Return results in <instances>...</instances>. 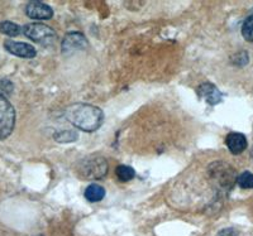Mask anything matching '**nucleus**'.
<instances>
[{"instance_id": "3", "label": "nucleus", "mask_w": 253, "mask_h": 236, "mask_svg": "<svg viewBox=\"0 0 253 236\" xmlns=\"http://www.w3.org/2000/svg\"><path fill=\"white\" fill-rule=\"evenodd\" d=\"M109 166L107 159L101 156H90L78 163L79 176L84 179H100L108 173Z\"/></svg>"}, {"instance_id": "11", "label": "nucleus", "mask_w": 253, "mask_h": 236, "mask_svg": "<svg viewBox=\"0 0 253 236\" xmlns=\"http://www.w3.org/2000/svg\"><path fill=\"white\" fill-rule=\"evenodd\" d=\"M84 196H85L87 201L92 202V203L100 202L105 197V188L100 186V184L91 183L86 187V190L84 192Z\"/></svg>"}, {"instance_id": "7", "label": "nucleus", "mask_w": 253, "mask_h": 236, "mask_svg": "<svg viewBox=\"0 0 253 236\" xmlns=\"http://www.w3.org/2000/svg\"><path fill=\"white\" fill-rule=\"evenodd\" d=\"M26 14L31 19L46 20L53 17V9L42 1L35 0V1H29L26 5Z\"/></svg>"}, {"instance_id": "6", "label": "nucleus", "mask_w": 253, "mask_h": 236, "mask_svg": "<svg viewBox=\"0 0 253 236\" xmlns=\"http://www.w3.org/2000/svg\"><path fill=\"white\" fill-rule=\"evenodd\" d=\"M89 43L85 35L80 32H70L65 35L62 42V53L70 55V53L78 52V51H84L86 49Z\"/></svg>"}, {"instance_id": "17", "label": "nucleus", "mask_w": 253, "mask_h": 236, "mask_svg": "<svg viewBox=\"0 0 253 236\" xmlns=\"http://www.w3.org/2000/svg\"><path fill=\"white\" fill-rule=\"evenodd\" d=\"M13 84L12 81L9 80H0V95L4 98H8L13 92Z\"/></svg>"}, {"instance_id": "10", "label": "nucleus", "mask_w": 253, "mask_h": 236, "mask_svg": "<svg viewBox=\"0 0 253 236\" xmlns=\"http://www.w3.org/2000/svg\"><path fill=\"white\" fill-rule=\"evenodd\" d=\"M225 144L232 154L238 156L247 148V138L242 133H229L225 138Z\"/></svg>"}, {"instance_id": "12", "label": "nucleus", "mask_w": 253, "mask_h": 236, "mask_svg": "<svg viewBox=\"0 0 253 236\" xmlns=\"http://www.w3.org/2000/svg\"><path fill=\"white\" fill-rule=\"evenodd\" d=\"M78 138L79 134L76 130H60V132H56L53 135V139L60 144L74 143L75 140H78Z\"/></svg>"}, {"instance_id": "14", "label": "nucleus", "mask_w": 253, "mask_h": 236, "mask_svg": "<svg viewBox=\"0 0 253 236\" xmlns=\"http://www.w3.org/2000/svg\"><path fill=\"white\" fill-rule=\"evenodd\" d=\"M115 174H117L119 181L129 182L134 178L135 172L132 167H129V166H119V167L117 168V170H115Z\"/></svg>"}, {"instance_id": "4", "label": "nucleus", "mask_w": 253, "mask_h": 236, "mask_svg": "<svg viewBox=\"0 0 253 236\" xmlns=\"http://www.w3.org/2000/svg\"><path fill=\"white\" fill-rule=\"evenodd\" d=\"M23 34L36 43L41 44H51L57 38L55 31L43 23L27 24L23 27Z\"/></svg>"}, {"instance_id": "13", "label": "nucleus", "mask_w": 253, "mask_h": 236, "mask_svg": "<svg viewBox=\"0 0 253 236\" xmlns=\"http://www.w3.org/2000/svg\"><path fill=\"white\" fill-rule=\"evenodd\" d=\"M20 32H23V29L10 20H4L0 23V33L3 34L9 35V37H17L20 34Z\"/></svg>"}, {"instance_id": "5", "label": "nucleus", "mask_w": 253, "mask_h": 236, "mask_svg": "<svg viewBox=\"0 0 253 236\" xmlns=\"http://www.w3.org/2000/svg\"><path fill=\"white\" fill-rule=\"evenodd\" d=\"M15 127V110L9 100L0 95V140L8 138Z\"/></svg>"}, {"instance_id": "18", "label": "nucleus", "mask_w": 253, "mask_h": 236, "mask_svg": "<svg viewBox=\"0 0 253 236\" xmlns=\"http://www.w3.org/2000/svg\"><path fill=\"white\" fill-rule=\"evenodd\" d=\"M218 236H239L238 235V231L233 228H227V229H223L221 231H219Z\"/></svg>"}, {"instance_id": "2", "label": "nucleus", "mask_w": 253, "mask_h": 236, "mask_svg": "<svg viewBox=\"0 0 253 236\" xmlns=\"http://www.w3.org/2000/svg\"><path fill=\"white\" fill-rule=\"evenodd\" d=\"M209 177L221 193L229 192L237 182L236 170L225 162H213L208 168Z\"/></svg>"}, {"instance_id": "8", "label": "nucleus", "mask_w": 253, "mask_h": 236, "mask_svg": "<svg viewBox=\"0 0 253 236\" xmlns=\"http://www.w3.org/2000/svg\"><path fill=\"white\" fill-rule=\"evenodd\" d=\"M4 48L9 53L20 58H35L37 55L35 47L28 43H23V42H15V40L8 39L4 42Z\"/></svg>"}, {"instance_id": "19", "label": "nucleus", "mask_w": 253, "mask_h": 236, "mask_svg": "<svg viewBox=\"0 0 253 236\" xmlns=\"http://www.w3.org/2000/svg\"><path fill=\"white\" fill-rule=\"evenodd\" d=\"M36 236H43V235H41V234H40V235H36Z\"/></svg>"}, {"instance_id": "15", "label": "nucleus", "mask_w": 253, "mask_h": 236, "mask_svg": "<svg viewBox=\"0 0 253 236\" xmlns=\"http://www.w3.org/2000/svg\"><path fill=\"white\" fill-rule=\"evenodd\" d=\"M237 183L241 188L245 190H251L253 188V173L245 170L242 172L238 177H237Z\"/></svg>"}, {"instance_id": "21", "label": "nucleus", "mask_w": 253, "mask_h": 236, "mask_svg": "<svg viewBox=\"0 0 253 236\" xmlns=\"http://www.w3.org/2000/svg\"><path fill=\"white\" fill-rule=\"evenodd\" d=\"M251 43H253V38H252V42H251Z\"/></svg>"}, {"instance_id": "1", "label": "nucleus", "mask_w": 253, "mask_h": 236, "mask_svg": "<svg viewBox=\"0 0 253 236\" xmlns=\"http://www.w3.org/2000/svg\"><path fill=\"white\" fill-rule=\"evenodd\" d=\"M65 116L74 127L86 133L98 130L104 123V112L101 109L84 102L70 105L65 110Z\"/></svg>"}, {"instance_id": "16", "label": "nucleus", "mask_w": 253, "mask_h": 236, "mask_svg": "<svg viewBox=\"0 0 253 236\" xmlns=\"http://www.w3.org/2000/svg\"><path fill=\"white\" fill-rule=\"evenodd\" d=\"M242 35L248 42H252L253 38V15H250L245 20V23L242 26Z\"/></svg>"}, {"instance_id": "20", "label": "nucleus", "mask_w": 253, "mask_h": 236, "mask_svg": "<svg viewBox=\"0 0 253 236\" xmlns=\"http://www.w3.org/2000/svg\"><path fill=\"white\" fill-rule=\"evenodd\" d=\"M252 157H253V148H252Z\"/></svg>"}, {"instance_id": "9", "label": "nucleus", "mask_w": 253, "mask_h": 236, "mask_svg": "<svg viewBox=\"0 0 253 236\" xmlns=\"http://www.w3.org/2000/svg\"><path fill=\"white\" fill-rule=\"evenodd\" d=\"M198 94L202 99H204L208 104L216 105L223 101V94L215 85L210 82H204L198 87Z\"/></svg>"}]
</instances>
